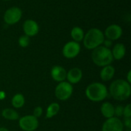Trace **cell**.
<instances>
[{
  "mask_svg": "<svg viewBox=\"0 0 131 131\" xmlns=\"http://www.w3.org/2000/svg\"><path fill=\"white\" fill-rule=\"evenodd\" d=\"M109 91L114 99L119 101H126L130 97V84L123 79L115 80L111 84Z\"/></svg>",
  "mask_w": 131,
  "mask_h": 131,
  "instance_id": "1",
  "label": "cell"
},
{
  "mask_svg": "<svg viewBox=\"0 0 131 131\" xmlns=\"http://www.w3.org/2000/svg\"><path fill=\"white\" fill-rule=\"evenodd\" d=\"M85 95L88 100L93 102H101L107 97L108 91L107 87L100 82L90 84L85 90Z\"/></svg>",
  "mask_w": 131,
  "mask_h": 131,
  "instance_id": "2",
  "label": "cell"
},
{
  "mask_svg": "<svg viewBox=\"0 0 131 131\" xmlns=\"http://www.w3.org/2000/svg\"><path fill=\"white\" fill-rule=\"evenodd\" d=\"M105 39L104 32L97 28H93L88 30L84 35L83 43L85 48L88 50H94V48L101 46Z\"/></svg>",
  "mask_w": 131,
  "mask_h": 131,
  "instance_id": "3",
  "label": "cell"
},
{
  "mask_svg": "<svg viewBox=\"0 0 131 131\" xmlns=\"http://www.w3.org/2000/svg\"><path fill=\"white\" fill-rule=\"evenodd\" d=\"M91 59L94 64L99 67L109 65L114 61L111 50L103 45H101L93 50Z\"/></svg>",
  "mask_w": 131,
  "mask_h": 131,
  "instance_id": "4",
  "label": "cell"
},
{
  "mask_svg": "<svg viewBox=\"0 0 131 131\" xmlns=\"http://www.w3.org/2000/svg\"><path fill=\"white\" fill-rule=\"evenodd\" d=\"M73 94V86L68 81H61L58 84L54 90L57 99L61 101L68 100Z\"/></svg>",
  "mask_w": 131,
  "mask_h": 131,
  "instance_id": "5",
  "label": "cell"
},
{
  "mask_svg": "<svg viewBox=\"0 0 131 131\" xmlns=\"http://www.w3.org/2000/svg\"><path fill=\"white\" fill-rule=\"evenodd\" d=\"M19 127L23 131H35L38 127V119L33 115H25L18 119Z\"/></svg>",
  "mask_w": 131,
  "mask_h": 131,
  "instance_id": "6",
  "label": "cell"
},
{
  "mask_svg": "<svg viewBox=\"0 0 131 131\" xmlns=\"http://www.w3.org/2000/svg\"><path fill=\"white\" fill-rule=\"evenodd\" d=\"M22 17V11L18 7H11L8 8L3 15L4 21L9 25L18 23Z\"/></svg>",
  "mask_w": 131,
  "mask_h": 131,
  "instance_id": "7",
  "label": "cell"
},
{
  "mask_svg": "<svg viewBox=\"0 0 131 131\" xmlns=\"http://www.w3.org/2000/svg\"><path fill=\"white\" fill-rule=\"evenodd\" d=\"M81 51V45L78 42L70 41L67 42L62 48V54L68 59L76 58Z\"/></svg>",
  "mask_w": 131,
  "mask_h": 131,
  "instance_id": "8",
  "label": "cell"
},
{
  "mask_svg": "<svg viewBox=\"0 0 131 131\" xmlns=\"http://www.w3.org/2000/svg\"><path fill=\"white\" fill-rule=\"evenodd\" d=\"M124 129L122 121L116 117L107 119L102 125V131H124Z\"/></svg>",
  "mask_w": 131,
  "mask_h": 131,
  "instance_id": "9",
  "label": "cell"
},
{
  "mask_svg": "<svg viewBox=\"0 0 131 131\" xmlns=\"http://www.w3.org/2000/svg\"><path fill=\"white\" fill-rule=\"evenodd\" d=\"M123 34L122 28L117 25V24H112L109 25L104 31V37H106L107 39H110L111 41H116L119 39Z\"/></svg>",
  "mask_w": 131,
  "mask_h": 131,
  "instance_id": "10",
  "label": "cell"
},
{
  "mask_svg": "<svg viewBox=\"0 0 131 131\" xmlns=\"http://www.w3.org/2000/svg\"><path fill=\"white\" fill-rule=\"evenodd\" d=\"M23 31L25 35L30 37H34L39 32V25L33 19H27L23 23Z\"/></svg>",
  "mask_w": 131,
  "mask_h": 131,
  "instance_id": "11",
  "label": "cell"
},
{
  "mask_svg": "<svg viewBox=\"0 0 131 131\" xmlns=\"http://www.w3.org/2000/svg\"><path fill=\"white\" fill-rule=\"evenodd\" d=\"M83 77L82 70L79 68H73L70 69L67 72L66 78L68 79V82L70 84H78L81 81Z\"/></svg>",
  "mask_w": 131,
  "mask_h": 131,
  "instance_id": "12",
  "label": "cell"
},
{
  "mask_svg": "<svg viewBox=\"0 0 131 131\" xmlns=\"http://www.w3.org/2000/svg\"><path fill=\"white\" fill-rule=\"evenodd\" d=\"M51 76L54 81L57 82H61L66 79L67 71L63 67L60 65H55L51 69Z\"/></svg>",
  "mask_w": 131,
  "mask_h": 131,
  "instance_id": "13",
  "label": "cell"
},
{
  "mask_svg": "<svg viewBox=\"0 0 131 131\" xmlns=\"http://www.w3.org/2000/svg\"><path fill=\"white\" fill-rule=\"evenodd\" d=\"M115 74V68L111 64L103 67L100 72V77L102 81H111Z\"/></svg>",
  "mask_w": 131,
  "mask_h": 131,
  "instance_id": "14",
  "label": "cell"
},
{
  "mask_svg": "<svg viewBox=\"0 0 131 131\" xmlns=\"http://www.w3.org/2000/svg\"><path fill=\"white\" fill-rule=\"evenodd\" d=\"M114 60H121L126 54V47L122 43H117L111 50Z\"/></svg>",
  "mask_w": 131,
  "mask_h": 131,
  "instance_id": "15",
  "label": "cell"
},
{
  "mask_svg": "<svg viewBox=\"0 0 131 131\" xmlns=\"http://www.w3.org/2000/svg\"><path fill=\"white\" fill-rule=\"evenodd\" d=\"M114 106L110 102H104L101 107V112L102 115L108 119L114 117Z\"/></svg>",
  "mask_w": 131,
  "mask_h": 131,
  "instance_id": "16",
  "label": "cell"
},
{
  "mask_svg": "<svg viewBox=\"0 0 131 131\" xmlns=\"http://www.w3.org/2000/svg\"><path fill=\"white\" fill-rule=\"evenodd\" d=\"M2 116L8 121H17L19 119L18 113L12 108H5L2 111Z\"/></svg>",
  "mask_w": 131,
  "mask_h": 131,
  "instance_id": "17",
  "label": "cell"
},
{
  "mask_svg": "<svg viewBox=\"0 0 131 131\" xmlns=\"http://www.w3.org/2000/svg\"><path fill=\"white\" fill-rule=\"evenodd\" d=\"M71 36L74 41L79 43L83 41V38L84 36V32L81 27L75 26L71 31Z\"/></svg>",
  "mask_w": 131,
  "mask_h": 131,
  "instance_id": "18",
  "label": "cell"
},
{
  "mask_svg": "<svg viewBox=\"0 0 131 131\" xmlns=\"http://www.w3.org/2000/svg\"><path fill=\"white\" fill-rule=\"evenodd\" d=\"M60 111V105L57 102H53L50 104L46 110V115L45 117L47 119H50L56 116Z\"/></svg>",
  "mask_w": 131,
  "mask_h": 131,
  "instance_id": "19",
  "label": "cell"
},
{
  "mask_svg": "<svg viewBox=\"0 0 131 131\" xmlns=\"http://www.w3.org/2000/svg\"><path fill=\"white\" fill-rule=\"evenodd\" d=\"M25 97L23 96V94L20 93L15 94L12 98V105L13 107L16 109L21 108L25 105Z\"/></svg>",
  "mask_w": 131,
  "mask_h": 131,
  "instance_id": "20",
  "label": "cell"
},
{
  "mask_svg": "<svg viewBox=\"0 0 131 131\" xmlns=\"http://www.w3.org/2000/svg\"><path fill=\"white\" fill-rule=\"evenodd\" d=\"M18 43L21 48H26L30 44V38L25 35H23L18 38Z\"/></svg>",
  "mask_w": 131,
  "mask_h": 131,
  "instance_id": "21",
  "label": "cell"
},
{
  "mask_svg": "<svg viewBox=\"0 0 131 131\" xmlns=\"http://www.w3.org/2000/svg\"><path fill=\"white\" fill-rule=\"evenodd\" d=\"M124 114V106L122 105H117L116 107H114V116L116 117H123Z\"/></svg>",
  "mask_w": 131,
  "mask_h": 131,
  "instance_id": "22",
  "label": "cell"
},
{
  "mask_svg": "<svg viewBox=\"0 0 131 131\" xmlns=\"http://www.w3.org/2000/svg\"><path fill=\"white\" fill-rule=\"evenodd\" d=\"M124 117H131V104H128L124 107Z\"/></svg>",
  "mask_w": 131,
  "mask_h": 131,
  "instance_id": "23",
  "label": "cell"
},
{
  "mask_svg": "<svg viewBox=\"0 0 131 131\" xmlns=\"http://www.w3.org/2000/svg\"><path fill=\"white\" fill-rule=\"evenodd\" d=\"M42 114H43V109H42V107H40V106L36 107L34 109V111H33V116H35V117H37V118L40 117L42 115Z\"/></svg>",
  "mask_w": 131,
  "mask_h": 131,
  "instance_id": "24",
  "label": "cell"
},
{
  "mask_svg": "<svg viewBox=\"0 0 131 131\" xmlns=\"http://www.w3.org/2000/svg\"><path fill=\"white\" fill-rule=\"evenodd\" d=\"M122 123L127 129H131V117H124Z\"/></svg>",
  "mask_w": 131,
  "mask_h": 131,
  "instance_id": "25",
  "label": "cell"
},
{
  "mask_svg": "<svg viewBox=\"0 0 131 131\" xmlns=\"http://www.w3.org/2000/svg\"><path fill=\"white\" fill-rule=\"evenodd\" d=\"M112 41H111V40H110V39H104V42H103V44H104V47H106V48H110L111 46H112Z\"/></svg>",
  "mask_w": 131,
  "mask_h": 131,
  "instance_id": "26",
  "label": "cell"
},
{
  "mask_svg": "<svg viewBox=\"0 0 131 131\" xmlns=\"http://www.w3.org/2000/svg\"><path fill=\"white\" fill-rule=\"evenodd\" d=\"M6 97V94L5 91H0V100L1 101H3L4 99H5Z\"/></svg>",
  "mask_w": 131,
  "mask_h": 131,
  "instance_id": "27",
  "label": "cell"
},
{
  "mask_svg": "<svg viewBox=\"0 0 131 131\" xmlns=\"http://www.w3.org/2000/svg\"><path fill=\"white\" fill-rule=\"evenodd\" d=\"M129 84L131 83V71H129L127 74V80H126Z\"/></svg>",
  "mask_w": 131,
  "mask_h": 131,
  "instance_id": "28",
  "label": "cell"
},
{
  "mask_svg": "<svg viewBox=\"0 0 131 131\" xmlns=\"http://www.w3.org/2000/svg\"><path fill=\"white\" fill-rule=\"evenodd\" d=\"M0 131H9L5 127H0Z\"/></svg>",
  "mask_w": 131,
  "mask_h": 131,
  "instance_id": "29",
  "label": "cell"
},
{
  "mask_svg": "<svg viewBox=\"0 0 131 131\" xmlns=\"http://www.w3.org/2000/svg\"><path fill=\"white\" fill-rule=\"evenodd\" d=\"M125 131H131V129H127Z\"/></svg>",
  "mask_w": 131,
  "mask_h": 131,
  "instance_id": "30",
  "label": "cell"
},
{
  "mask_svg": "<svg viewBox=\"0 0 131 131\" xmlns=\"http://www.w3.org/2000/svg\"><path fill=\"white\" fill-rule=\"evenodd\" d=\"M4 1H9V0H4Z\"/></svg>",
  "mask_w": 131,
  "mask_h": 131,
  "instance_id": "31",
  "label": "cell"
}]
</instances>
